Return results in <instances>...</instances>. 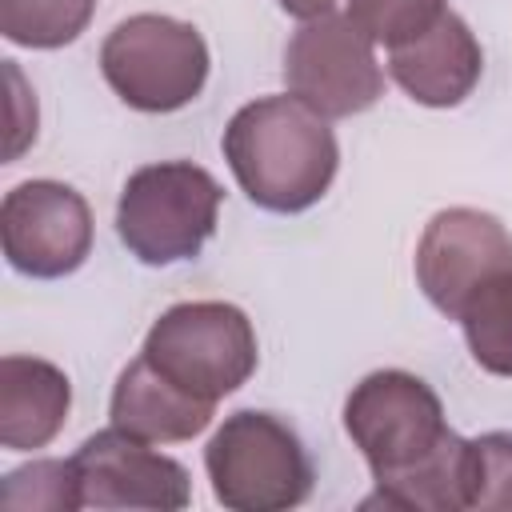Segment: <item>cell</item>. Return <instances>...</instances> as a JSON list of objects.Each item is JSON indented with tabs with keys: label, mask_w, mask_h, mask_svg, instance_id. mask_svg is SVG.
I'll return each mask as SVG.
<instances>
[{
	"label": "cell",
	"mask_w": 512,
	"mask_h": 512,
	"mask_svg": "<svg viewBox=\"0 0 512 512\" xmlns=\"http://www.w3.org/2000/svg\"><path fill=\"white\" fill-rule=\"evenodd\" d=\"M224 160L244 196L264 212L312 208L340 164L328 120L296 96H260L224 128Z\"/></svg>",
	"instance_id": "6da1fadb"
},
{
	"label": "cell",
	"mask_w": 512,
	"mask_h": 512,
	"mask_svg": "<svg viewBox=\"0 0 512 512\" xmlns=\"http://www.w3.org/2000/svg\"><path fill=\"white\" fill-rule=\"evenodd\" d=\"M220 184L192 160H160L136 168L116 204V232L124 248L152 268L200 256L220 220Z\"/></svg>",
	"instance_id": "7a4b0ae2"
},
{
	"label": "cell",
	"mask_w": 512,
	"mask_h": 512,
	"mask_svg": "<svg viewBox=\"0 0 512 512\" xmlns=\"http://www.w3.org/2000/svg\"><path fill=\"white\" fill-rule=\"evenodd\" d=\"M212 496L232 512H284L308 500L312 460L300 436L272 412L240 408L224 416L204 448Z\"/></svg>",
	"instance_id": "3957f363"
},
{
	"label": "cell",
	"mask_w": 512,
	"mask_h": 512,
	"mask_svg": "<svg viewBox=\"0 0 512 512\" xmlns=\"http://www.w3.org/2000/svg\"><path fill=\"white\" fill-rule=\"evenodd\" d=\"M140 356L200 400H224L256 372L260 348L252 320L224 300L172 304L144 336Z\"/></svg>",
	"instance_id": "277c9868"
},
{
	"label": "cell",
	"mask_w": 512,
	"mask_h": 512,
	"mask_svg": "<svg viewBox=\"0 0 512 512\" xmlns=\"http://www.w3.org/2000/svg\"><path fill=\"white\" fill-rule=\"evenodd\" d=\"M108 88L136 112H176L192 104L208 80V44L196 24L136 12L100 44Z\"/></svg>",
	"instance_id": "5b68a950"
},
{
	"label": "cell",
	"mask_w": 512,
	"mask_h": 512,
	"mask_svg": "<svg viewBox=\"0 0 512 512\" xmlns=\"http://www.w3.org/2000/svg\"><path fill=\"white\" fill-rule=\"evenodd\" d=\"M344 428L368 460L372 480L420 464L452 436L440 396L404 368L368 372L344 400Z\"/></svg>",
	"instance_id": "8992f818"
},
{
	"label": "cell",
	"mask_w": 512,
	"mask_h": 512,
	"mask_svg": "<svg viewBox=\"0 0 512 512\" xmlns=\"http://www.w3.org/2000/svg\"><path fill=\"white\" fill-rule=\"evenodd\" d=\"M288 96L316 108L324 120L368 112L384 92V72L372 52V36L348 12H324L304 20L284 48Z\"/></svg>",
	"instance_id": "52a82bcc"
},
{
	"label": "cell",
	"mask_w": 512,
	"mask_h": 512,
	"mask_svg": "<svg viewBox=\"0 0 512 512\" xmlns=\"http://www.w3.org/2000/svg\"><path fill=\"white\" fill-rule=\"evenodd\" d=\"M0 240L16 272L60 280L92 252L88 200L60 180H24L0 204Z\"/></svg>",
	"instance_id": "ba28073f"
},
{
	"label": "cell",
	"mask_w": 512,
	"mask_h": 512,
	"mask_svg": "<svg viewBox=\"0 0 512 512\" xmlns=\"http://www.w3.org/2000/svg\"><path fill=\"white\" fill-rule=\"evenodd\" d=\"M512 272L508 228L480 208H444L424 224L416 244V280L432 308L460 316V308L496 276Z\"/></svg>",
	"instance_id": "9c48e42d"
},
{
	"label": "cell",
	"mask_w": 512,
	"mask_h": 512,
	"mask_svg": "<svg viewBox=\"0 0 512 512\" xmlns=\"http://www.w3.org/2000/svg\"><path fill=\"white\" fill-rule=\"evenodd\" d=\"M84 508H156L180 512L192 500V484L180 460L160 456L148 440L128 436L124 428H104L88 436L76 456Z\"/></svg>",
	"instance_id": "30bf717a"
},
{
	"label": "cell",
	"mask_w": 512,
	"mask_h": 512,
	"mask_svg": "<svg viewBox=\"0 0 512 512\" xmlns=\"http://www.w3.org/2000/svg\"><path fill=\"white\" fill-rule=\"evenodd\" d=\"M392 80L424 108H456L472 96L484 72V52L456 12H440L424 32L388 48Z\"/></svg>",
	"instance_id": "8fae6325"
},
{
	"label": "cell",
	"mask_w": 512,
	"mask_h": 512,
	"mask_svg": "<svg viewBox=\"0 0 512 512\" xmlns=\"http://www.w3.org/2000/svg\"><path fill=\"white\" fill-rule=\"evenodd\" d=\"M212 416H216L212 400L184 392L180 384L160 376L144 356H136L112 388V424L148 444L192 440L212 424Z\"/></svg>",
	"instance_id": "7c38bea8"
},
{
	"label": "cell",
	"mask_w": 512,
	"mask_h": 512,
	"mask_svg": "<svg viewBox=\"0 0 512 512\" xmlns=\"http://www.w3.org/2000/svg\"><path fill=\"white\" fill-rule=\"evenodd\" d=\"M68 376L36 356L0 360V444L12 452L44 448L68 420Z\"/></svg>",
	"instance_id": "4fadbf2b"
},
{
	"label": "cell",
	"mask_w": 512,
	"mask_h": 512,
	"mask_svg": "<svg viewBox=\"0 0 512 512\" xmlns=\"http://www.w3.org/2000/svg\"><path fill=\"white\" fill-rule=\"evenodd\" d=\"M408 508V512H464L472 508V440L448 436L436 452H428L420 464L376 480V492L364 500V508Z\"/></svg>",
	"instance_id": "5bb4252c"
},
{
	"label": "cell",
	"mask_w": 512,
	"mask_h": 512,
	"mask_svg": "<svg viewBox=\"0 0 512 512\" xmlns=\"http://www.w3.org/2000/svg\"><path fill=\"white\" fill-rule=\"evenodd\" d=\"M456 320L472 360L492 376H512V272L488 280Z\"/></svg>",
	"instance_id": "9a60e30c"
},
{
	"label": "cell",
	"mask_w": 512,
	"mask_h": 512,
	"mask_svg": "<svg viewBox=\"0 0 512 512\" xmlns=\"http://www.w3.org/2000/svg\"><path fill=\"white\" fill-rule=\"evenodd\" d=\"M96 12V0H0V32L20 48H64Z\"/></svg>",
	"instance_id": "2e32d148"
},
{
	"label": "cell",
	"mask_w": 512,
	"mask_h": 512,
	"mask_svg": "<svg viewBox=\"0 0 512 512\" xmlns=\"http://www.w3.org/2000/svg\"><path fill=\"white\" fill-rule=\"evenodd\" d=\"M0 504L16 512H76L84 508L80 476L72 460H32L12 468L0 484Z\"/></svg>",
	"instance_id": "e0dca14e"
},
{
	"label": "cell",
	"mask_w": 512,
	"mask_h": 512,
	"mask_svg": "<svg viewBox=\"0 0 512 512\" xmlns=\"http://www.w3.org/2000/svg\"><path fill=\"white\" fill-rule=\"evenodd\" d=\"M444 12V0H348V16L372 36V44H404Z\"/></svg>",
	"instance_id": "ac0fdd59"
},
{
	"label": "cell",
	"mask_w": 512,
	"mask_h": 512,
	"mask_svg": "<svg viewBox=\"0 0 512 512\" xmlns=\"http://www.w3.org/2000/svg\"><path fill=\"white\" fill-rule=\"evenodd\" d=\"M472 508H512V432L472 440Z\"/></svg>",
	"instance_id": "d6986e66"
},
{
	"label": "cell",
	"mask_w": 512,
	"mask_h": 512,
	"mask_svg": "<svg viewBox=\"0 0 512 512\" xmlns=\"http://www.w3.org/2000/svg\"><path fill=\"white\" fill-rule=\"evenodd\" d=\"M288 16H296V20H312V16H324V12H332V4L336 0H276Z\"/></svg>",
	"instance_id": "ffe728a7"
}]
</instances>
